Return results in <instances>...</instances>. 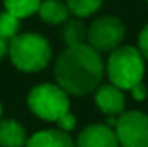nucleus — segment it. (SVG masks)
<instances>
[{
	"label": "nucleus",
	"instance_id": "1",
	"mask_svg": "<svg viewBox=\"0 0 148 147\" xmlns=\"http://www.w3.org/2000/svg\"><path fill=\"white\" fill-rule=\"evenodd\" d=\"M106 75V63L101 52L88 43L66 46L54 66L55 81L68 95L84 97L101 86Z\"/></svg>",
	"mask_w": 148,
	"mask_h": 147
},
{
	"label": "nucleus",
	"instance_id": "2",
	"mask_svg": "<svg viewBox=\"0 0 148 147\" xmlns=\"http://www.w3.org/2000/svg\"><path fill=\"white\" fill-rule=\"evenodd\" d=\"M8 55L11 63L19 71L38 73L49 65L52 59V48L43 35L24 32L10 40Z\"/></svg>",
	"mask_w": 148,
	"mask_h": 147
},
{
	"label": "nucleus",
	"instance_id": "3",
	"mask_svg": "<svg viewBox=\"0 0 148 147\" xmlns=\"http://www.w3.org/2000/svg\"><path fill=\"white\" fill-rule=\"evenodd\" d=\"M106 75L110 84L121 90H129L136 84L142 82L145 75V59L139 48L121 44L114 49L106 62Z\"/></svg>",
	"mask_w": 148,
	"mask_h": 147
},
{
	"label": "nucleus",
	"instance_id": "4",
	"mask_svg": "<svg viewBox=\"0 0 148 147\" xmlns=\"http://www.w3.org/2000/svg\"><path fill=\"white\" fill-rule=\"evenodd\" d=\"M27 106L36 117L57 124L63 115L69 112V95L58 84L44 82L30 90Z\"/></svg>",
	"mask_w": 148,
	"mask_h": 147
},
{
	"label": "nucleus",
	"instance_id": "5",
	"mask_svg": "<svg viewBox=\"0 0 148 147\" xmlns=\"http://www.w3.org/2000/svg\"><path fill=\"white\" fill-rule=\"evenodd\" d=\"M126 35V27L117 16H99L88 26L87 43L98 52H112L121 46Z\"/></svg>",
	"mask_w": 148,
	"mask_h": 147
},
{
	"label": "nucleus",
	"instance_id": "6",
	"mask_svg": "<svg viewBox=\"0 0 148 147\" xmlns=\"http://www.w3.org/2000/svg\"><path fill=\"white\" fill-rule=\"evenodd\" d=\"M120 147H148V115L140 111H125L114 127Z\"/></svg>",
	"mask_w": 148,
	"mask_h": 147
},
{
	"label": "nucleus",
	"instance_id": "7",
	"mask_svg": "<svg viewBox=\"0 0 148 147\" xmlns=\"http://www.w3.org/2000/svg\"><path fill=\"white\" fill-rule=\"evenodd\" d=\"M76 147H120L115 130L107 124H91L79 133Z\"/></svg>",
	"mask_w": 148,
	"mask_h": 147
},
{
	"label": "nucleus",
	"instance_id": "8",
	"mask_svg": "<svg viewBox=\"0 0 148 147\" xmlns=\"http://www.w3.org/2000/svg\"><path fill=\"white\" fill-rule=\"evenodd\" d=\"M95 103L99 108L103 114L114 115L118 117L120 114L125 112L126 108V97L125 90L114 84H101L96 90H95Z\"/></svg>",
	"mask_w": 148,
	"mask_h": 147
},
{
	"label": "nucleus",
	"instance_id": "9",
	"mask_svg": "<svg viewBox=\"0 0 148 147\" xmlns=\"http://www.w3.org/2000/svg\"><path fill=\"white\" fill-rule=\"evenodd\" d=\"M25 147H76V142L68 131L60 128H46L33 133L27 139Z\"/></svg>",
	"mask_w": 148,
	"mask_h": 147
},
{
	"label": "nucleus",
	"instance_id": "10",
	"mask_svg": "<svg viewBox=\"0 0 148 147\" xmlns=\"http://www.w3.org/2000/svg\"><path fill=\"white\" fill-rule=\"evenodd\" d=\"M27 131L14 119L0 120V147H25Z\"/></svg>",
	"mask_w": 148,
	"mask_h": 147
},
{
	"label": "nucleus",
	"instance_id": "11",
	"mask_svg": "<svg viewBox=\"0 0 148 147\" xmlns=\"http://www.w3.org/2000/svg\"><path fill=\"white\" fill-rule=\"evenodd\" d=\"M38 16L41 21L51 26L65 24L69 17V10L62 0H43L38 8Z\"/></svg>",
	"mask_w": 148,
	"mask_h": 147
},
{
	"label": "nucleus",
	"instance_id": "12",
	"mask_svg": "<svg viewBox=\"0 0 148 147\" xmlns=\"http://www.w3.org/2000/svg\"><path fill=\"white\" fill-rule=\"evenodd\" d=\"M87 33L88 29L79 17L68 19L62 29V38L66 46H77V44L87 43Z\"/></svg>",
	"mask_w": 148,
	"mask_h": 147
},
{
	"label": "nucleus",
	"instance_id": "13",
	"mask_svg": "<svg viewBox=\"0 0 148 147\" xmlns=\"http://www.w3.org/2000/svg\"><path fill=\"white\" fill-rule=\"evenodd\" d=\"M103 2L104 0H65L66 6L69 10V14L79 17V19L96 14L103 6Z\"/></svg>",
	"mask_w": 148,
	"mask_h": 147
},
{
	"label": "nucleus",
	"instance_id": "14",
	"mask_svg": "<svg viewBox=\"0 0 148 147\" xmlns=\"http://www.w3.org/2000/svg\"><path fill=\"white\" fill-rule=\"evenodd\" d=\"M43 0H3V6L6 11L14 14L21 19L30 17L32 14L38 13Z\"/></svg>",
	"mask_w": 148,
	"mask_h": 147
},
{
	"label": "nucleus",
	"instance_id": "15",
	"mask_svg": "<svg viewBox=\"0 0 148 147\" xmlns=\"http://www.w3.org/2000/svg\"><path fill=\"white\" fill-rule=\"evenodd\" d=\"M19 27H21V17L11 14L6 10L0 11V38L10 41L19 33Z\"/></svg>",
	"mask_w": 148,
	"mask_h": 147
},
{
	"label": "nucleus",
	"instance_id": "16",
	"mask_svg": "<svg viewBox=\"0 0 148 147\" xmlns=\"http://www.w3.org/2000/svg\"><path fill=\"white\" fill-rule=\"evenodd\" d=\"M137 44H139V51L143 55V59L148 60V24H145L142 27V30H140Z\"/></svg>",
	"mask_w": 148,
	"mask_h": 147
},
{
	"label": "nucleus",
	"instance_id": "17",
	"mask_svg": "<svg viewBox=\"0 0 148 147\" xmlns=\"http://www.w3.org/2000/svg\"><path fill=\"white\" fill-rule=\"evenodd\" d=\"M76 124H77V120H76V115L71 114V111H69L68 114H65L62 119L57 122V127L60 128V130H63V131H71L74 127H76Z\"/></svg>",
	"mask_w": 148,
	"mask_h": 147
},
{
	"label": "nucleus",
	"instance_id": "18",
	"mask_svg": "<svg viewBox=\"0 0 148 147\" xmlns=\"http://www.w3.org/2000/svg\"><path fill=\"white\" fill-rule=\"evenodd\" d=\"M129 92H131V95L132 98L136 101H143L147 98V87L143 86V82H139V84H136V86L132 87V89H129Z\"/></svg>",
	"mask_w": 148,
	"mask_h": 147
},
{
	"label": "nucleus",
	"instance_id": "19",
	"mask_svg": "<svg viewBox=\"0 0 148 147\" xmlns=\"http://www.w3.org/2000/svg\"><path fill=\"white\" fill-rule=\"evenodd\" d=\"M8 51H10V41L0 38V62L8 55Z\"/></svg>",
	"mask_w": 148,
	"mask_h": 147
},
{
	"label": "nucleus",
	"instance_id": "20",
	"mask_svg": "<svg viewBox=\"0 0 148 147\" xmlns=\"http://www.w3.org/2000/svg\"><path fill=\"white\" fill-rule=\"evenodd\" d=\"M2 114H3V106H2V103H0V120H2Z\"/></svg>",
	"mask_w": 148,
	"mask_h": 147
},
{
	"label": "nucleus",
	"instance_id": "21",
	"mask_svg": "<svg viewBox=\"0 0 148 147\" xmlns=\"http://www.w3.org/2000/svg\"><path fill=\"white\" fill-rule=\"evenodd\" d=\"M147 2H148V0H147Z\"/></svg>",
	"mask_w": 148,
	"mask_h": 147
}]
</instances>
